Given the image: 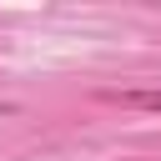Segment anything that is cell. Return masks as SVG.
<instances>
[{"label":"cell","instance_id":"cell-1","mask_svg":"<svg viewBox=\"0 0 161 161\" xmlns=\"http://www.w3.org/2000/svg\"><path fill=\"white\" fill-rule=\"evenodd\" d=\"M116 101H126V106H136V111H156V116H161V91H126V96H116Z\"/></svg>","mask_w":161,"mask_h":161}]
</instances>
